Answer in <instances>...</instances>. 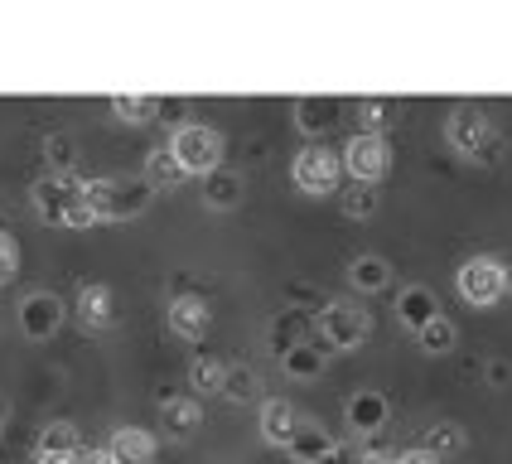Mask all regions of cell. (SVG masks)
<instances>
[{
	"label": "cell",
	"mask_w": 512,
	"mask_h": 464,
	"mask_svg": "<svg viewBox=\"0 0 512 464\" xmlns=\"http://www.w3.org/2000/svg\"><path fill=\"white\" fill-rule=\"evenodd\" d=\"M348 281L358 290H382L387 281H392V266L382 257H353V266H348Z\"/></svg>",
	"instance_id": "7402d4cb"
},
{
	"label": "cell",
	"mask_w": 512,
	"mask_h": 464,
	"mask_svg": "<svg viewBox=\"0 0 512 464\" xmlns=\"http://www.w3.org/2000/svg\"><path fill=\"white\" fill-rule=\"evenodd\" d=\"M445 136H450V145H455L459 155H469V160H493V155H498V131H493V121H488L484 112H474V107H455Z\"/></svg>",
	"instance_id": "5b68a950"
},
{
	"label": "cell",
	"mask_w": 512,
	"mask_h": 464,
	"mask_svg": "<svg viewBox=\"0 0 512 464\" xmlns=\"http://www.w3.org/2000/svg\"><path fill=\"white\" fill-rule=\"evenodd\" d=\"M10 276H15V242L0 232V286H5Z\"/></svg>",
	"instance_id": "d6a6232c"
},
{
	"label": "cell",
	"mask_w": 512,
	"mask_h": 464,
	"mask_svg": "<svg viewBox=\"0 0 512 464\" xmlns=\"http://www.w3.org/2000/svg\"><path fill=\"white\" fill-rule=\"evenodd\" d=\"M150 203V184L145 179H126V174H107V179H87V208L92 218H136Z\"/></svg>",
	"instance_id": "7a4b0ae2"
},
{
	"label": "cell",
	"mask_w": 512,
	"mask_h": 464,
	"mask_svg": "<svg viewBox=\"0 0 512 464\" xmlns=\"http://www.w3.org/2000/svg\"><path fill=\"white\" fill-rule=\"evenodd\" d=\"M314 324H319V344H329V348H358L372 329L368 310H358V305H348V300H329Z\"/></svg>",
	"instance_id": "8992f818"
},
{
	"label": "cell",
	"mask_w": 512,
	"mask_h": 464,
	"mask_svg": "<svg viewBox=\"0 0 512 464\" xmlns=\"http://www.w3.org/2000/svg\"><path fill=\"white\" fill-rule=\"evenodd\" d=\"M397 464H435V455H426V450H411V455H401Z\"/></svg>",
	"instance_id": "d590c367"
},
{
	"label": "cell",
	"mask_w": 512,
	"mask_h": 464,
	"mask_svg": "<svg viewBox=\"0 0 512 464\" xmlns=\"http://www.w3.org/2000/svg\"><path fill=\"white\" fill-rule=\"evenodd\" d=\"M387 165H392V150L372 131H358L353 141L343 145V170L353 174V184H377L387 174Z\"/></svg>",
	"instance_id": "ba28073f"
},
{
	"label": "cell",
	"mask_w": 512,
	"mask_h": 464,
	"mask_svg": "<svg viewBox=\"0 0 512 464\" xmlns=\"http://www.w3.org/2000/svg\"><path fill=\"white\" fill-rule=\"evenodd\" d=\"M416 339H421V348H430V353H445V348H455V324H450V319L440 315V319H430L426 329H421V334H416Z\"/></svg>",
	"instance_id": "83f0119b"
},
{
	"label": "cell",
	"mask_w": 512,
	"mask_h": 464,
	"mask_svg": "<svg viewBox=\"0 0 512 464\" xmlns=\"http://www.w3.org/2000/svg\"><path fill=\"white\" fill-rule=\"evenodd\" d=\"M348 426L358 435H372L387 426V397L382 392H372V387H363V392H353L348 397Z\"/></svg>",
	"instance_id": "5bb4252c"
},
{
	"label": "cell",
	"mask_w": 512,
	"mask_h": 464,
	"mask_svg": "<svg viewBox=\"0 0 512 464\" xmlns=\"http://www.w3.org/2000/svg\"><path fill=\"white\" fill-rule=\"evenodd\" d=\"M208 324H213V315H208V305L199 295H174L170 300V329L179 339H203Z\"/></svg>",
	"instance_id": "4fadbf2b"
},
{
	"label": "cell",
	"mask_w": 512,
	"mask_h": 464,
	"mask_svg": "<svg viewBox=\"0 0 512 464\" xmlns=\"http://www.w3.org/2000/svg\"><path fill=\"white\" fill-rule=\"evenodd\" d=\"M107 460L112 464H155V435L141 426H121L107 440Z\"/></svg>",
	"instance_id": "8fae6325"
},
{
	"label": "cell",
	"mask_w": 512,
	"mask_h": 464,
	"mask_svg": "<svg viewBox=\"0 0 512 464\" xmlns=\"http://www.w3.org/2000/svg\"><path fill=\"white\" fill-rule=\"evenodd\" d=\"M49 165H54V174H68V165H73V141H63V136H49Z\"/></svg>",
	"instance_id": "1f68e13d"
},
{
	"label": "cell",
	"mask_w": 512,
	"mask_h": 464,
	"mask_svg": "<svg viewBox=\"0 0 512 464\" xmlns=\"http://www.w3.org/2000/svg\"><path fill=\"white\" fill-rule=\"evenodd\" d=\"M160 107H165L160 97H126V92H116L112 97V112L121 116V121H150Z\"/></svg>",
	"instance_id": "484cf974"
},
{
	"label": "cell",
	"mask_w": 512,
	"mask_h": 464,
	"mask_svg": "<svg viewBox=\"0 0 512 464\" xmlns=\"http://www.w3.org/2000/svg\"><path fill=\"white\" fill-rule=\"evenodd\" d=\"M455 281H459V295H464L469 305H498L512 286L508 266H503L498 257H469L464 266H459Z\"/></svg>",
	"instance_id": "277c9868"
},
{
	"label": "cell",
	"mask_w": 512,
	"mask_h": 464,
	"mask_svg": "<svg viewBox=\"0 0 512 464\" xmlns=\"http://www.w3.org/2000/svg\"><path fill=\"white\" fill-rule=\"evenodd\" d=\"M34 213L44 223H68V228L97 223L87 208V179H78V174H44L34 184Z\"/></svg>",
	"instance_id": "6da1fadb"
},
{
	"label": "cell",
	"mask_w": 512,
	"mask_h": 464,
	"mask_svg": "<svg viewBox=\"0 0 512 464\" xmlns=\"http://www.w3.org/2000/svg\"><path fill=\"white\" fill-rule=\"evenodd\" d=\"M397 315H401V324H411V329L421 334L430 319H440V300H435V290H426V286H406L397 295Z\"/></svg>",
	"instance_id": "9a60e30c"
},
{
	"label": "cell",
	"mask_w": 512,
	"mask_h": 464,
	"mask_svg": "<svg viewBox=\"0 0 512 464\" xmlns=\"http://www.w3.org/2000/svg\"><path fill=\"white\" fill-rule=\"evenodd\" d=\"M73 310H78V319H83L87 329H107L116 319V300L107 286H83L78 300H73Z\"/></svg>",
	"instance_id": "2e32d148"
},
{
	"label": "cell",
	"mask_w": 512,
	"mask_h": 464,
	"mask_svg": "<svg viewBox=\"0 0 512 464\" xmlns=\"http://www.w3.org/2000/svg\"><path fill=\"white\" fill-rule=\"evenodd\" d=\"M305 344H319V324H314L305 310H281L271 319V348L276 353H290V348H305Z\"/></svg>",
	"instance_id": "30bf717a"
},
{
	"label": "cell",
	"mask_w": 512,
	"mask_h": 464,
	"mask_svg": "<svg viewBox=\"0 0 512 464\" xmlns=\"http://www.w3.org/2000/svg\"><path fill=\"white\" fill-rule=\"evenodd\" d=\"M189 170L179 165V155H174L170 145H160V150H150L145 155V184L150 189H174V184H184Z\"/></svg>",
	"instance_id": "ac0fdd59"
},
{
	"label": "cell",
	"mask_w": 512,
	"mask_h": 464,
	"mask_svg": "<svg viewBox=\"0 0 512 464\" xmlns=\"http://www.w3.org/2000/svg\"><path fill=\"white\" fill-rule=\"evenodd\" d=\"M459 445H464V435H459V426H450V421H440V426H430L426 431V455H455Z\"/></svg>",
	"instance_id": "4316f807"
},
{
	"label": "cell",
	"mask_w": 512,
	"mask_h": 464,
	"mask_svg": "<svg viewBox=\"0 0 512 464\" xmlns=\"http://www.w3.org/2000/svg\"><path fill=\"white\" fill-rule=\"evenodd\" d=\"M237 199H242V174L237 170H213L203 179V203L208 208H232Z\"/></svg>",
	"instance_id": "d6986e66"
},
{
	"label": "cell",
	"mask_w": 512,
	"mask_h": 464,
	"mask_svg": "<svg viewBox=\"0 0 512 464\" xmlns=\"http://www.w3.org/2000/svg\"><path fill=\"white\" fill-rule=\"evenodd\" d=\"M160 416H165V426H170L174 435H189L203 421V411L194 397H165V402H160Z\"/></svg>",
	"instance_id": "44dd1931"
},
{
	"label": "cell",
	"mask_w": 512,
	"mask_h": 464,
	"mask_svg": "<svg viewBox=\"0 0 512 464\" xmlns=\"http://www.w3.org/2000/svg\"><path fill=\"white\" fill-rule=\"evenodd\" d=\"M339 445L329 440V431L324 426H300V435H295V445H290V455L300 464H319L324 455H334Z\"/></svg>",
	"instance_id": "ffe728a7"
},
{
	"label": "cell",
	"mask_w": 512,
	"mask_h": 464,
	"mask_svg": "<svg viewBox=\"0 0 512 464\" xmlns=\"http://www.w3.org/2000/svg\"><path fill=\"white\" fill-rule=\"evenodd\" d=\"M281 363H285V373H290V377H319V373H324V348H319V344L290 348Z\"/></svg>",
	"instance_id": "d4e9b609"
},
{
	"label": "cell",
	"mask_w": 512,
	"mask_h": 464,
	"mask_svg": "<svg viewBox=\"0 0 512 464\" xmlns=\"http://www.w3.org/2000/svg\"><path fill=\"white\" fill-rule=\"evenodd\" d=\"M343 213H348V218H372V213H377V189H372V184H353V189L343 194Z\"/></svg>",
	"instance_id": "f546056e"
},
{
	"label": "cell",
	"mask_w": 512,
	"mask_h": 464,
	"mask_svg": "<svg viewBox=\"0 0 512 464\" xmlns=\"http://www.w3.org/2000/svg\"><path fill=\"white\" fill-rule=\"evenodd\" d=\"M339 174H343V155H334L329 145H305L295 155V184L305 194H334L339 189Z\"/></svg>",
	"instance_id": "52a82bcc"
},
{
	"label": "cell",
	"mask_w": 512,
	"mask_h": 464,
	"mask_svg": "<svg viewBox=\"0 0 512 464\" xmlns=\"http://www.w3.org/2000/svg\"><path fill=\"white\" fill-rule=\"evenodd\" d=\"M34 455L39 460H73L78 455V426H68V421H49L39 440H34Z\"/></svg>",
	"instance_id": "e0dca14e"
},
{
	"label": "cell",
	"mask_w": 512,
	"mask_h": 464,
	"mask_svg": "<svg viewBox=\"0 0 512 464\" xmlns=\"http://www.w3.org/2000/svg\"><path fill=\"white\" fill-rule=\"evenodd\" d=\"M387 112H392L387 97H363V102H358V116H363V126H368L372 136H377V126L387 121Z\"/></svg>",
	"instance_id": "4dcf8cb0"
},
{
	"label": "cell",
	"mask_w": 512,
	"mask_h": 464,
	"mask_svg": "<svg viewBox=\"0 0 512 464\" xmlns=\"http://www.w3.org/2000/svg\"><path fill=\"white\" fill-rule=\"evenodd\" d=\"M58 324H63V300H54L49 290H34L20 300V329L29 339H49Z\"/></svg>",
	"instance_id": "9c48e42d"
},
{
	"label": "cell",
	"mask_w": 512,
	"mask_h": 464,
	"mask_svg": "<svg viewBox=\"0 0 512 464\" xmlns=\"http://www.w3.org/2000/svg\"><path fill=\"white\" fill-rule=\"evenodd\" d=\"M73 464H112V460H107V455H78Z\"/></svg>",
	"instance_id": "74e56055"
},
{
	"label": "cell",
	"mask_w": 512,
	"mask_h": 464,
	"mask_svg": "<svg viewBox=\"0 0 512 464\" xmlns=\"http://www.w3.org/2000/svg\"><path fill=\"white\" fill-rule=\"evenodd\" d=\"M348 464H397V460H387L377 450H348Z\"/></svg>",
	"instance_id": "836d02e7"
},
{
	"label": "cell",
	"mask_w": 512,
	"mask_h": 464,
	"mask_svg": "<svg viewBox=\"0 0 512 464\" xmlns=\"http://www.w3.org/2000/svg\"><path fill=\"white\" fill-rule=\"evenodd\" d=\"M295 121H300V131H324L329 121H334V102L329 97H300L295 102Z\"/></svg>",
	"instance_id": "cb8c5ba5"
},
{
	"label": "cell",
	"mask_w": 512,
	"mask_h": 464,
	"mask_svg": "<svg viewBox=\"0 0 512 464\" xmlns=\"http://www.w3.org/2000/svg\"><path fill=\"white\" fill-rule=\"evenodd\" d=\"M223 397H232V402H252V397H256V373H252V368L232 363L228 382H223Z\"/></svg>",
	"instance_id": "f1b7e54d"
},
{
	"label": "cell",
	"mask_w": 512,
	"mask_h": 464,
	"mask_svg": "<svg viewBox=\"0 0 512 464\" xmlns=\"http://www.w3.org/2000/svg\"><path fill=\"white\" fill-rule=\"evenodd\" d=\"M170 150L179 155V165H184L189 174L223 170V136H218L213 126H199V121L179 126V131L170 136Z\"/></svg>",
	"instance_id": "3957f363"
},
{
	"label": "cell",
	"mask_w": 512,
	"mask_h": 464,
	"mask_svg": "<svg viewBox=\"0 0 512 464\" xmlns=\"http://www.w3.org/2000/svg\"><path fill=\"white\" fill-rule=\"evenodd\" d=\"M508 377H512V368L503 363V358H493V363H488V382H493V387H503Z\"/></svg>",
	"instance_id": "e575fe53"
},
{
	"label": "cell",
	"mask_w": 512,
	"mask_h": 464,
	"mask_svg": "<svg viewBox=\"0 0 512 464\" xmlns=\"http://www.w3.org/2000/svg\"><path fill=\"white\" fill-rule=\"evenodd\" d=\"M223 382H228V363H218V358H194L189 363V387H199V392H223Z\"/></svg>",
	"instance_id": "603a6c76"
},
{
	"label": "cell",
	"mask_w": 512,
	"mask_h": 464,
	"mask_svg": "<svg viewBox=\"0 0 512 464\" xmlns=\"http://www.w3.org/2000/svg\"><path fill=\"white\" fill-rule=\"evenodd\" d=\"M261 435L271 440V445H295V435H300V416H295V406L285 402V397H271V402H261Z\"/></svg>",
	"instance_id": "7c38bea8"
},
{
	"label": "cell",
	"mask_w": 512,
	"mask_h": 464,
	"mask_svg": "<svg viewBox=\"0 0 512 464\" xmlns=\"http://www.w3.org/2000/svg\"><path fill=\"white\" fill-rule=\"evenodd\" d=\"M319 464H348V450H334V455H324Z\"/></svg>",
	"instance_id": "8d00e7d4"
}]
</instances>
